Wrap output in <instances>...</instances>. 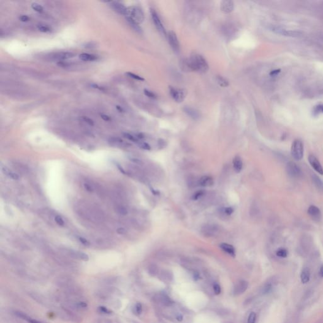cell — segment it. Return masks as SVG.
Masks as SVG:
<instances>
[{"label": "cell", "mask_w": 323, "mask_h": 323, "mask_svg": "<svg viewBox=\"0 0 323 323\" xmlns=\"http://www.w3.org/2000/svg\"><path fill=\"white\" fill-rule=\"evenodd\" d=\"M185 65L191 71L204 73L208 70V64L205 59L200 54H193L185 61Z\"/></svg>", "instance_id": "1"}, {"label": "cell", "mask_w": 323, "mask_h": 323, "mask_svg": "<svg viewBox=\"0 0 323 323\" xmlns=\"http://www.w3.org/2000/svg\"><path fill=\"white\" fill-rule=\"evenodd\" d=\"M126 18L130 20L135 23L140 25L141 24L145 19V15L142 10L136 6L130 7L127 8Z\"/></svg>", "instance_id": "2"}, {"label": "cell", "mask_w": 323, "mask_h": 323, "mask_svg": "<svg viewBox=\"0 0 323 323\" xmlns=\"http://www.w3.org/2000/svg\"><path fill=\"white\" fill-rule=\"evenodd\" d=\"M291 153L292 157L297 160H300L302 159L304 155V145L302 141L300 140H295L292 145Z\"/></svg>", "instance_id": "3"}, {"label": "cell", "mask_w": 323, "mask_h": 323, "mask_svg": "<svg viewBox=\"0 0 323 323\" xmlns=\"http://www.w3.org/2000/svg\"><path fill=\"white\" fill-rule=\"evenodd\" d=\"M271 30L276 34H279L288 37H299L302 34V32L298 30H287L279 27H272L271 28Z\"/></svg>", "instance_id": "4"}, {"label": "cell", "mask_w": 323, "mask_h": 323, "mask_svg": "<svg viewBox=\"0 0 323 323\" xmlns=\"http://www.w3.org/2000/svg\"><path fill=\"white\" fill-rule=\"evenodd\" d=\"M170 94L176 102L180 103L182 102L184 99L186 98V96L187 95V91L185 89H175L174 87H170Z\"/></svg>", "instance_id": "5"}, {"label": "cell", "mask_w": 323, "mask_h": 323, "mask_svg": "<svg viewBox=\"0 0 323 323\" xmlns=\"http://www.w3.org/2000/svg\"><path fill=\"white\" fill-rule=\"evenodd\" d=\"M286 169L288 174L292 178H299L302 174L300 167L295 163L292 162L287 164Z\"/></svg>", "instance_id": "6"}, {"label": "cell", "mask_w": 323, "mask_h": 323, "mask_svg": "<svg viewBox=\"0 0 323 323\" xmlns=\"http://www.w3.org/2000/svg\"><path fill=\"white\" fill-rule=\"evenodd\" d=\"M150 13H151V15H152V20H153V21L156 27V28L157 29V30L161 32L162 34H163L164 35H166V31H165V29L162 23V21L160 19V18L159 17V15L157 14V13L156 12V11L154 10V9H151L150 10Z\"/></svg>", "instance_id": "7"}, {"label": "cell", "mask_w": 323, "mask_h": 323, "mask_svg": "<svg viewBox=\"0 0 323 323\" xmlns=\"http://www.w3.org/2000/svg\"><path fill=\"white\" fill-rule=\"evenodd\" d=\"M219 227L217 225L215 224H208L204 225L201 228V233L202 234L207 237V238H210V237H212L216 234L218 232Z\"/></svg>", "instance_id": "8"}, {"label": "cell", "mask_w": 323, "mask_h": 323, "mask_svg": "<svg viewBox=\"0 0 323 323\" xmlns=\"http://www.w3.org/2000/svg\"><path fill=\"white\" fill-rule=\"evenodd\" d=\"M168 42L170 44V47L172 49H173L176 52H178L179 50V42L178 40V39L177 37V35L175 32H169L168 34Z\"/></svg>", "instance_id": "9"}, {"label": "cell", "mask_w": 323, "mask_h": 323, "mask_svg": "<svg viewBox=\"0 0 323 323\" xmlns=\"http://www.w3.org/2000/svg\"><path fill=\"white\" fill-rule=\"evenodd\" d=\"M308 159H309V162L311 165L312 167V168L316 172H317L319 174H323V168L322 167L320 162L317 160V159L315 156L311 155L309 156Z\"/></svg>", "instance_id": "10"}, {"label": "cell", "mask_w": 323, "mask_h": 323, "mask_svg": "<svg viewBox=\"0 0 323 323\" xmlns=\"http://www.w3.org/2000/svg\"><path fill=\"white\" fill-rule=\"evenodd\" d=\"M110 3H111V7L116 12H117L121 15H123L125 16L126 15L127 8H126L123 4H122L118 2H111Z\"/></svg>", "instance_id": "11"}, {"label": "cell", "mask_w": 323, "mask_h": 323, "mask_svg": "<svg viewBox=\"0 0 323 323\" xmlns=\"http://www.w3.org/2000/svg\"><path fill=\"white\" fill-rule=\"evenodd\" d=\"M221 10L224 13H230L233 10L234 5L233 2L230 0H224L221 3Z\"/></svg>", "instance_id": "12"}, {"label": "cell", "mask_w": 323, "mask_h": 323, "mask_svg": "<svg viewBox=\"0 0 323 323\" xmlns=\"http://www.w3.org/2000/svg\"><path fill=\"white\" fill-rule=\"evenodd\" d=\"M308 213L310 217L314 220H319L321 217V213L319 209L315 206H311L308 209Z\"/></svg>", "instance_id": "13"}, {"label": "cell", "mask_w": 323, "mask_h": 323, "mask_svg": "<svg viewBox=\"0 0 323 323\" xmlns=\"http://www.w3.org/2000/svg\"><path fill=\"white\" fill-rule=\"evenodd\" d=\"M248 287V282L246 281H241L237 284L234 288V293L235 295L244 293Z\"/></svg>", "instance_id": "14"}, {"label": "cell", "mask_w": 323, "mask_h": 323, "mask_svg": "<svg viewBox=\"0 0 323 323\" xmlns=\"http://www.w3.org/2000/svg\"><path fill=\"white\" fill-rule=\"evenodd\" d=\"M233 166L236 173H239L243 167V162L239 156H235L233 159Z\"/></svg>", "instance_id": "15"}, {"label": "cell", "mask_w": 323, "mask_h": 323, "mask_svg": "<svg viewBox=\"0 0 323 323\" xmlns=\"http://www.w3.org/2000/svg\"><path fill=\"white\" fill-rule=\"evenodd\" d=\"M199 183L202 187H211L214 184V180L211 176H204L200 178Z\"/></svg>", "instance_id": "16"}, {"label": "cell", "mask_w": 323, "mask_h": 323, "mask_svg": "<svg viewBox=\"0 0 323 323\" xmlns=\"http://www.w3.org/2000/svg\"><path fill=\"white\" fill-rule=\"evenodd\" d=\"M184 111L188 116L193 119H198L200 118L199 112L191 107H185L184 108Z\"/></svg>", "instance_id": "17"}, {"label": "cell", "mask_w": 323, "mask_h": 323, "mask_svg": "<svg viewBox=\"0 0 323 323\" xmlns=\"http://www.w3.org/2000/svg\"><path fill=\"white\" fill-rule=\"evenodd\" d=\"M220 247L225 252L232 256V257L235 256V249L233 246L227 243H222L220 245Z\"/></svg>", "instance_id": "18"}, {"label": "cell", "mask_w": 323, "mask_h": 323, "mask_svg": "<svg viewBox=\"0 0 323 323\" xmlns=\"http://www.w3.org/2000/svg\"><path fill=\"white\" fill-rule=\"evenodd\" d=\"M310 277H311V273H310L309 270L307 268H304L300 275L301 282H302V283L304 284L308 283L310 280Z\"/></svg>", "instance_id": "19"}, {"label": "cell", "mask_w": 323, "mask_h": 323, "mask_svg": "<svg viewBox=\"0 0 323 323\" xmlns=\"http://www.w3.org/2000/svg\"><path fill=\"white\" fill-rule=\"evenodd\" d=\"M75 56V54L73 53L70 52H61L57 54L55 56V58L59 60H67L70 58H72Z\"/></svg>", "instance_id": "20"}, {"label": "cell", "mask_w": 323, "mask_h": 323, "mask_svg": "<svg viewBox=\"0 0 323 323\" xmlns=\"http://www.w3.org/2000/svg\"><path fill=\"white\" fill-rule=\"evenodd\" d=\"M79 58L83 61H94L98 59V57L94 54H90L88 53H83L80 54Z\"/></svg>", "instance_id": "21"}, {"label": "cell", "mask_w": 323, "mask_h": 323, "mask_svg": "<svg viewBox=\"0 0 323 323\" xmlns=\"http://www.w3.org/2000/svg\"><path fill=\"white\" fill-rule=\"evenodd\" d=\"M158 299H159V300L160 301V302L162 304H164V305H165L166 306H170L172 304V300H170V298L167 295H166L165 294L159 295Z\"/></svg>", "instance_id": "22"}, {"label": "cell", "mask_w": 323, "mask_h": 323, "mask_svg": "<svg viewBox=\"0 0 323 323\" xmlns=\"http://www.w3.org/2000/svg\"><path fill=\"white\" fill-rule=\"evenodd\" d=\"M160 277L162 278L165 281H170L172 279V274L171 272L167 271V270H163L161 272Z\"/></svg>", "instance_id": "23"}, {"label": "cell", "mask_w": 323, "mask_h": 323, "mask_svg": "<svg viewBox=\"0 0 323 323\" xmlns=\"http://www.w3.org/2000/svg\"><path fill=\"white\" fill-rule=\"evenodd\" d=\"M217 80L219 85H220L222 87H227L229 85L228 81L225 78H224V77H222L221 76H217Z\"/></svg>", "instance_id": "24"}, {"label": "cell", "mask_w": 323, "mask_h": 323, "mask_svg": "<svg viewBox=\"0 0 323 323\" xmlns=\"http://www.w3.org/2000/svg\"><path fill=\"white\" fill-rule=\"evenodd\" d=\"M127 22L129 23V24H130L131 25V27H132V28L136 31L139 34H141L142 33V29L140 27V25L136 23H135L134 21L130 20H128V19H126Z\"/></svg>", "instance_id": "25"}, {"label": "cell", "mask_w": 323, "mask_h": 323, "mask_svg": "<svg viewBox=\"0 0 323 323\" xmlns=\"http://www.w3.org/2000/svg\"><path fill=\"white\" fill-rule=\"evenodd\" d=\"M312 179H313V181H314L316 186L317 187V188H319L321 190H323V183L321 181V179L315 175L313 176Z\"/></svg>", "instance_id": "26"}, {"label": "cell", "mask_w": 323, "mask_h": 323, "mask_svg": "<svg viewBox=\"0 0 323 323\" xmlns=\"http://www.w3.org/2000/svg\"><path fill=\"white\" fill-rule=\"evenodd\" d=\"M15 314H16V316H18V317H20V318H21V319H24V320L28 321L29 322H30V321H31V319H32V318H31L30 317H29V316H27V314H24V313H23V312H15Z\"/></svg>", "instance_id": "27"}, {"label": "cell", "mask_w": 323, "mask_h": 323, "mask_svg": "<svg viewBox=\"0 0 323 323\" xmlns=\"http://www.w3.org/2000/svg\"><path fill=\"white\" fill-rule=\"evenodd\" d=\"M148 272L152 276H155L158 273V268L155 265H151L149 266Z\"/></svg>", "instance_id": "28"}, {"label": "cell", "mask_w": 323, "mask_h": 323, "mask_svg": "<svg viewBox=\"0 0 323 323\" xmlns=\"http://www.w3.org/2000/svg\"><path fill=\"white\" fill-rule=\"evenodd\" d=\"M205 191L203 190L198 191L194 193V195H192V198L194 200H198V199H200L201 196H203L205 195Z\"/></svg>", "instance_id": "29"}, {"label": "cell", "mask_w": 323, "mask_h": 323, "mask_svg": "<svg viewBox=\"0 0 323 323\" xmlns=\"http://www.w3.org/2000/svg\"><path fill=\"white\" fill-rule=\"evenodd\" d=\"M123 136L127 138V140H130V141H132L133 142H138V140L139 139L136 137V136H135L133 135H132V134H130V133H123Z\"/></svg>", "instance_id": "30"}, {"label": "cell", "mask_w": 323, "mask_h": 323, "mask_svg": "<svg viewBox=\"0 0 323 323\" xmlns=\"http://www.w3.org/2000/svg\"><path fill=\"white\" fill-rule=\"evenodd\" d=\"M31 7H32V8L34 11H35V12H39V13L42 12H43V10H44V9H43V7H42L40 5H39V3H32V5H31Z\"/></svg>", "instance_id": "31"}, {"label": "cell", "mask_w": 323, "mask_h": 323, "mask_svg": "<svg viewBox=\"0 0 323 323\" xmlns=\"http://www.w3.org/2000/svg\"><path fill=\"white\" fill-rule=\"evenodd\" d=\"M276 255L280 257H286L288 255L287 251L285 249H279L276 252Z\"/></svg>", "instance_id": "32"}, {"label": "cell", "mask_w": 323, "mask_h": 323, "mask_svg": "<svg viewBox=\"0 0 323 323\" xmlns=\"http://www.w3.org/2000/svg\"><path fill=\"white\" fill-rule=\"evenodd\" d=\"M126 75H127L130 78H132L135 80H139V81H144L145 79L142 77H141L140 76L138 75H136L135 73H131V72H127L126 73Z\"/></svg>", "instance_id": "33"}, {"label": "cell", "mask_w": 323, "mask_h": 323, "mask_svg": "<svg viewBox=\"0 0 323 323\" xmlns=\"http://www.w3.org/2000/svg\"><path fill=\"white\" fill-rule=\"evenodd\" d=\"M37 29L38 30L41 32H44V33H47V32H51V29L48 27V26H45V25H37Z\"/></svg>", "instance_id": "34"}, {"label": "cell", "mask_w": 323, "mask_h": 323, "mask_svg": "<svg viewBox=\"0 0 323 323\" xmlns=\"http://www.w3.org/2000/svg\"><path fill=\"white\" fill-rule=\"evenodd\" d=\"M77 256L80 258V259H81V260H82L83 261H88L89 260V256L87 254H85V253H84L83 252H78L77 253Z\"/></svg>", "instance_id": "35"}, {"label": "cell", "mask_w": 323, "mask_h": 323, "mask_svg": "<svg viewBox=\"0 0 323 323\" xmlns=\"http://www.w3.org/2000/svg\"><path fill=\"white\" fill-rule=\"evenodd\" d=\"M256 319V315L254 312H251L248 317L247 323H255Z\"/></svg>", "instance_id": "36"}, {"label": "cell", "mask_w": 323, "mask_h": 323, "mask_svg": "<svg viewBox=\"0 0 323 323\" xmlns=\"http://www.w3.org/2000/svg\"><path fill=\"white\" fill-rule=\"evenodd\" d=\"M314 112L316 114H319L321 113H323V104L317 105L314 109Z\"/></svg>", "instance_id": "37"}, {"label": "cell", "mask_w": 323, "mask_h": 323, "mask_svg": "<svg viewBox=\"0 0 323 323\" xmlns=\"http://www.w3.org/2000/svg\"><path fill=\"white\" fill-rule=\"evenodd\" d=\"M99 310L100 312L103 313V314H110L112 313V311L111 310H109V309H107V307H104V306H101V307H99Z\"/></svg>", "instance_id": "38"}, {"label": "cell", "mask_w": 323, "mask_h": 323, "mask_svg": "<svg viewBox=\"0 0 323 323\" xmlns=\"http://www.w3.org/2000/svg\"><path fill=\"white\" fill-rule=\"evenodd\" d=\"M144 94H145V95H146L147 97H150V98L155 99V98L157 97L155 94H154L152 92L150 91V90H146V89H145V90H144Z\"/></svg>", "instance_id": "39"}, {"label": "cell", "mask_w": 323, "mask_h": 323, "mask_svg": "<svg viewBox=\"0 0 323 323\" xmlns=\"http://www.w3.org/2000/svg\"><path fill=\"white\" fill-rule=\"evenodd\" d=\"M139 146L140 148H143V149H145V150H151V146H150L149 144H148L147 143H145V142H141V143H139Z\"/></svg>", "instance_id": "40"}, {"label": "cell", "mask_w": 323, "mask_h": 323, "mask_svg": "<svg viewBox=\"0 0 323 323\" xmlns=\"http://www.w3.org/2000/svg\"><path fill=\"white\" fill-rule=\"evenodd\" d=\"M81 119L83 120L84 122H87L88 124L90 125V126H94V122L92 119H91L90 118H88V117H86V116H83L81 118Z\"/></svg>", "instance_id": "41"}, {"label": "cell", "mask_w": 323, "mask_h": 323, "mask_svg": "<svg viewBox=\"0 0 323 323\" xmlns=\"http://www.w3.org/2000/svg\"><path fill=\"white\" fill-rule=\"evenodd\" d=\"M213 290L215 292V293L216 295H219L221 292V288L220 286L218 284H215L213 286Z\"/></svg>", "instance_id": "42"}, {"label": "cell", "mask_w": 323, "mask_h": 323, "mask_svg": "<svg viewBox=\"0 0 323 323\" xmlns=\"http://www.w3.org/2000/svg\"><path fill=\"white\" fill-rule=\"evenodd\" d=\"M55 221L59 225H61V226H63L64 225V220H62V219L59 216V215H57V216H56L55 217Z\"/></svg>", "instance_id": "43"}, {"label": "cell", "mask_w": 323, "mask_h": 323, "mask_svg": "<svg viewBox=\"0 0 323 323\" xmlns=\"http://www.w3.org/2000/svg\"><path fill=\"white\" fill-rule=\"evenodd\" d=\"M8 176L10 177V178L14 179V180H18L19 179V176L18 174H15V172H12V171H10L9 172V174H8Z\"/></svg>", "instance_id": "44"}, {"label": "cell", "mask_w": 323, "mask_h": 323, "mask_svg": "<svg viewBox=\"0 0 323 323\" xmlns=\"http://www.w3.org/2000/svg\"><path fill=\"white\" fill-rule=\"evenodd\" d=\"M135 310H136V312L138 314H140L141 312H142V306L140 303L138 302L136 304V306H135Z\"/></svg>", "instance_id": "45"}, {"label": "cell", "mask_w": 323, "mask_h": 323, "mask_svg": "<svg viewBox=\"0 0 323 323\" xmlns=\"http://www.w3.org/2000/svg\"><path fill=\"white\" fill-rule=\"evenodd\" d=\"M79 241L82 244H83L84 246H90V242L89 241H88L87 239L83 238H79Z\"/></svg>", "instance_id": "46"}, {"label": "cell", "mask_w": 323, "mask_h": 323, "mask_svg": "<svg viewBox=\"0 0 323 323\" xmlns=\"http://www.w3.org/2000/svg\"><path fill=\"white\" fill-rule=\"evenodd\" d=\"M281 72V70L280 69H276V70H272L270 73V75L271 76H277L279 73Z\"/></svg>", "instance_id": "47"}, {"label": "cell", "mask_w": 323, "mask_h": 323, "mask_svg": "<svg viewBox=\"0 0 323 323\" xmlns=\"http://www.w3.org/2000/svg\"><path fill=\"white\" fill-rule=\"evenodd\" d=\"M224 212L227 215H230L233 212V210L231 207H227L224 209Z\"/></svg>", "instance_id": "48"}, {"label": "cell", "mask_w": 323, "mask_h": 323, "mask_svg": "<svg viewBox=\"0 0 323 323\" xmlns=\"http://www.w3.org/2000/svg\"><path fill=\"white\" fill-rule=\"evenodd\" d=\"M271 289V285L270 284H267L266 285H265V287L263 288V292L264 293H266L268 292H269L270 291V290Z\"/></svg>", "instance_id": "49"}, {"label": "cell", "mask_w": 323, "mask_h": 323, "mask_svg": "<svg viewBox=\"0 0 323 323\" xmlns=\"http://www.w3.org/2000/svg\"><path fill=\"white\" fill-rule=\"evenodd\" d=\"M130 160L132 162H133V163L136 164H138V165H142L143 164V162L138 159H136V158H131L130 159Z\"/></svg>", "instance_id": "50"}, {"label": "cell", "mask_w": 323, "mask_h": 323, "mask_svg": "<svg viewBox=\"0 0 323 323\" xmlns=\"http://www.w3.org/2000/svg\"><path fill=\"white\" fill-rule=\"evenodd\" d=\"M19 19L20 21H23V22H25V21H28L29 20V17L27 15H21L20 16Z\"/></svg>", "instance_id": "51"}, {"label": "cell", "mask_w": 323, "mask_h": 323, "mask_svg": "<svg viewBox=\"0 0 323 323\" xmlns=\"http://www.w3.org/2000/svg\"><path fill=\"white\" fill-rule=\"evenodd\" d=\"M84 187H85V189L86 190H87V191H89V192H92V191H93V188H92V186H91L90 185H89V184H87V183L84 184Z\"/></svg>", "instance_id": "52"}, {"label": "cell", "mask_w": 323, "mask_h": 323, "mask_svg": "<svg viewBox=\"0 0 323 323\" xmlns=\"http://www.w3.org/2000/svg\"><path fill=\"white\" fill-rule=\"evenodd\" d=\"M91 87L94 88V89H99L100 90H104L105 89L102 87H101V86L100 85H96V84H92L91 85Z\"/></svg>", "instance_id": "53"}, {"label": "cell", "mask_w": 323, "mask_h": 323, "mask_svg": "<svg viewBox=\"0 0 323 323\" xmlns=\"http://www.w3.org/2000/svg\"><path fill=\"white\" fill-rule=\"evenodd\" d=\"M100 117L105 121H109L111 120L110 117L109 116L105 115V114H100Z\"/></svg>", "instance_id": "54"}, {"label": "cell", "mask_w": 323, "mask_h": 323, "mask_svg": "<svg viewBox=\"0 0 323 323\" xmlns=\"http://www.w3.org/2000/svg\"><path fill=\"white\" fill-rule=\"evenodd\" d=\"M119 210V213H120L121 214L124 215H126L127 213L126 209L125 208H124V207H120V208H119V210Z\"/></svg>", "instance_id": "55"}, {"label": "cell", "mask_w": 323, "mask_h": 323, "mask_svg": "<svg viewBox=\"0 0 323 323\" xmlns=\"http://www.w3.org/2000/svg\"><path fill=\"white\" fill-rule=\"evenodd\" d=\"M117 232L119 234H124L126 232V230L124 228H119L117 230Z\"/></svg>", "instance_id": "56"}, {"label": "cell", "mask_w": 323, "mask_h": 323, "mask_svg": "<svg viewBox=\"0 0 323 323\" xmlns=\"http://www.w3.org/2000/svg\"><path fill=\"white\" fill-rule=\"evenodd\" d=\"M57 64H58V66L61 67H67V63H65L64 62H62L61 61L59 62H58Z\"/></svg>", "instance_id": "57"}, {"label": "cell", "mask_w": 323, "mask_h": 323, "mask_svg": "<svg viewBox=\"0 0 323 323\" xmlns=\"http://www.w3.org/2000/svg\"><path fill=\"white\" fill-rule=\"evenodd\" d=\"M78 306L80 307H82V308H85L87 307V304H86L85 302H80L78 304Z\"/></svg>", "instance_id": "58"}, {"label": "cell", "mask_w": 323, "mask_h": 323, "mask_svg": "<svg viewBox=\"0 0 323 323\" xmlns=\"http://www.w3.org/2000/svg\"><path fill=\"white\" fill-rule=\"evenodd\" d=\"M117 110L119 112V113H124V109H122V107H121L120 105H116V106Z\"/></svg>", "instance_id": "59"}, {"label": "cell", "mask_w": 323, "mask_h": 323, "mask_svg": "<svg viewBox=\"0 0 323 323\" xmlns=\"http://www.w3.org/2000/svg\"><path fill=\"white\" fill-rule=\"evenodd\" d=\"M118 167L119 170H120V171H121V172H122V174H126V172H125V170H124V169H123V168H122V167H121L120 165H118Z\"/></svg>", "instance_id": "60"}, {"label": "cell", "mask_w": 323, "mask_h": 323, "mask_svg": "<svg viewBox=\"0 0 323 323\" xmlns=\"http://www.w3.org/2000/svg\"><path fill=\"white\" fill-rule=\"evenodd\" d=\"M319 273H320V275L321 277H323V265L320 268V271H319Z\"/></svg>", "instance_id": "61"}, {"label": "cell", "mask_w": 323, "mask_h": 323, "mask_svg": "<svg viewBox=\"0 0 323 323\" xmlns=\"http://www.w3.org/2000/svg\"><path fill=\"white\" fill-rule=\"evenodd\" d=\"M176 318H177V320H178V321H181L182 320V315H181V314L178 315V316H177Z\"/></svg>", "instance_id": "62"}, {"label": "cell", "mask_w": 323, "mask_h": 323, "mask_svg": "<svg viewBox=\"0 0 323 323\" xmlns=\"http://www.w3.org/2000/svg\"><path fill=\"white\" fill-rule=\"evenodd\" d=\"M199 277V275L198 274V273H195V274H194V278H195V279H197Z\"/></svg>", "instance_id": "63"}]
</instances>
